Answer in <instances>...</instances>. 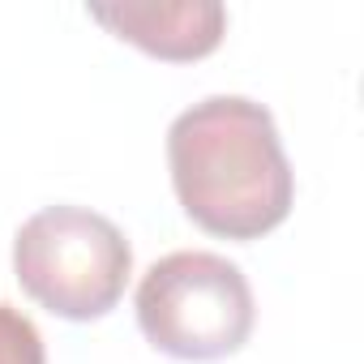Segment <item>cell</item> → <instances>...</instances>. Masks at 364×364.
Wrapping results in <instances>:
<instances>
[{
  "mask_svg": "<svg viewBox=\"0 0 364 364\" xmlns=\"http://www.w3.org/2000/svg\"><path fill=\"white\" fill-rule=\"evenodd\" d=\"M0 364H48L39 326L5 300H0Z\"/></svg>",
  "mask_w": 364,
  "mask_h": 364,
  "instance_id": "cell-5",
  "label": "cell"
},
{
  "mask_svg": "<svg viewBox=\"0 0 364 364\" xmlns=\"http://www.w3.org/2000/svg\"><path fill=\"white\" fill-rule=\"evenodd\" d=\"M90 18L116 39L137 43L159 60H202L223 43L228 9L215 0H167V5H90Z\"/></svg>",
  "mask_w": 364,
  "mask_h": 364,
  "instance_id": "cell-4",
  "label": "cell"
},
{
  "mask_svg": "<svg viewBox=\"0 0 364 364\" xmlns=\"http://www.w3.org/2000/svg\"><path fill=\"white\" fill-rule=\"evenodd\" d=\"M133 270L124 232L86 206H48L14 236V274L22 291L65 321H90L116 309Z\"/></svg>",
  "mask_w": 364,
  "mask_h": 364,
  "instance_id": "cell-2",
  "label": "cell"
},
{
  "mask_svg": "<svg viewBox=\"0 0 364 364\" xmlns=\"http://www.w3.org/2000/svg\"><path fill=\"white\" fill-rule=\"evenodd\" d=\"M253 291L236 262L180 249L159 257L137 283V326L163 355L223 360L253 334Z\"/></svg>",
  "mask_w": 364,
  "mask_h": 364,
  "instance_id": "cell-3",
  "label": "cell"
},
{
  "mask_svg": "<svg viewBox=\"0 0 364 364\" xmlns=\"http://www.w3.org/2000/svg\"><path fill=\"white\" fill-rule=\"evenodd\" d=\"M171 185L185 215L223 240H262L291 215L296 176L274 116L245 95H210L167 129Z\"/></svg>",
  "mask_w": 364,
  "mask_h": 364,
  "instance_id": "cell-1",
  "label": "cell"
}]
</instances>
